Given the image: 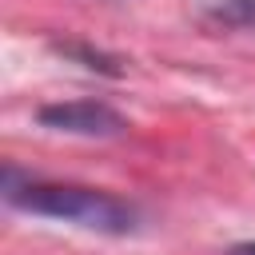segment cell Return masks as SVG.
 <instances>
[{
	"instance_id": "cell-1",
	"label": "cell",
	"mask_w": 255,
	"mask_h": 255,
	"mask_svg": "<svg viewBox=\"0 0 255 255\" xmlns=\"http://www.w3.org/2000/svg\"><path fill=\"white\" fill-rule=\"evenodd\" d=\"M4 199L16 207V211H28V215H44V219H60V223H72V227H84V231H100V235H128L135 231V207L108 195V191H96V187H76V183H8Z\"/></svg>"
},
{
	"instance_id": "cell-2",
	"label": "cell",
	"mask_w": 255,
	"mask_h": 255,
	"mask_svg": "<svg viewBox=\"0 0 255 255\" xmlns=\"http://www.w3.org/2000/svg\"><path fill=\"white\" fill-rule=\"evenodd\" d=\"M36 120L52 131H68V135H84V139H116L128 131V120L100 104V100H68V104H48L36 112Z\"/></svg>"
},
{
	"instance_id": "cell-3",
	"label": "cell",
	"mask_w": 255,
	"mask_h": 255,
	"mask_svg": "<svg viewBox=\"0 0 255 255\" xmlns=\"http://www.w3.org/2000/svg\"><path fill=\"white\" fill-rule=\"evenodd\" d=\"M207 20L239 32H255V0H215L207 4Z\"/></svg>"
},
{
	"instance_id": "cell-4",
	"label": "cell",
	"mask_w": 255,
	"mask_h": 255,
	"mask_svg": "<svg viewBox=\"0 0 255 255\" xmlns=\"http://www.w3.org/2000/svg\"><path fill=\"white\" fill-rule=\"evenodd\" d=\"M60 52H64V56H72V60H80V64H84V68H92V72L120 76L116 60H112V56H104V52H96V48H84V44H60Z\"/></svg>"
},
{
	"instance_id": "cell-5",
	"label": "cell",
	"mask_w": 255,
	"mask_h": 255,
	"mask_svg": "<svg viewBox=\"0 0 255 255\" xmlns=\"http://www.w3.org/2000/svg\"><path fill=\"white\" fill-rule=\"evenodd\" d=\"M231 255H255V243H239V247H231Z\"/></svg>"
}]
</instances>
